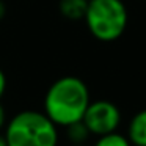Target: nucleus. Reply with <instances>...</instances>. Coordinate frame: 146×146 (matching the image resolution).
<instances>
[{
  "instance_id": "nucleus-1",
  "label": "nucleus",
  "mask_w": 146,
  "mask_h": 146,
  "mask_svg": "<svg viewBox=\"0 0 146 146\" xmlns=\"http://www.w3.org/2000/svg\"><path fill=\"white\" fill-rule=\"evenodd\" d=\"M90 102L88 85L76 76H64L47 88L42 111L57 127H68L82 121Z\"/></svg>"
},
{
  "instance_id": "nucleus-2",
  "label": "nucleus",
  "mask_w": 146,
  "mask_h": 146,
  "mask_svg": "<svg viewBox=\"0 0 146 146\" xmlns=\"http://www.w3.org/2000/svg\"><path fill=\"white\" fill-rule=\"evenodd\" d=\"M8 146H58V127L38 110H22L5 126Z\"/></svg>"
},
{
  "instance_id": "nucleus-3",
  "label": "nucleus",
  "mask_w": 146,
  "mask_h": 146,
  "mask_svg": "<svg viewBox=\"0 0 146 146\" xmlns=\"http://www.w3.org/2000/svg\"><path fill=\"white\" fill-rule=\"evenodd\" d=\"M83 21L93 38L113 42L126 32L129 13L123 0H88Z\"/></svg>"
},
{
  "instance_id": "nucleus-4",
  "label": "nucleus",
  "mask_w": 146,
  "mask_h": 146,
  "mask_svg": "<svg viewBox=\"0 0 146 146\" xmlns=\"http://www.w3.org/2000/svg\"><path fill=\"white\" fill-rule=\"evenodd\" d=\"M82 123L94 137L116 132L121 124V110L111 101H91L82 118Z\"/></svg>"
},
{
  "instance_id": "nucleus-5",
  "label": "nucleus",
  "mask_w": 146,
  "mask_h": 146,
  "mask_svg": "<svg viewBox=\"0 0 146 146\" xmlns=\"http://www.w3.org/2000/svg\"><path fill=\"white\" fill-rule=\"evenodd\" d=\"M126 135L132 146H146V108L130 118Z\"/></svg>"
},
{
  "instance_id": "nucleus-6",
  "label": "nucleus",
  "mask_w": 146,
  "mask_h": 146,
  "mask_svg": "<svg viewBox=\"0 0 146 146\" xmlns=\"http://www.w3.org/2000/svg\"><path fill=\"white\" fill-rule=\"evenodd\" d=\"M88 0H60L58 11L63 17L69 21H82L85 17Z\"/></svg>"
},
{
  "instance_id": "nucleus-7",
  "label": "nucleus",
  "mask_w": 146,
  "mask_h": 146,
  "mask_svg": "<svg viewBox=\"0 0 146 146\" xmlns=\"http://www.w3.org/2000/svg\"><path fill=\"white\" fill-rule=\"evenodd\" d=\"M64 129H66V137L71 145H86L88 138L91 137L90 130L86 129V126L82 121L71 124V126L64 127Z\"/></svg>"
},
{
  "instance_id": "nucleus-8",
  "label": "nucleus",
  "mask_w": 146,
  "mask_h": 146,
  "mask_svg": "<svg viewBox=\"0 0 146 146\" xmlns=\"http://www.w3.org/2000/svg\"><path fill=\"white\" fill-rule=\"evenodd\" d=\"M93 146H132L127 138V135L124 133L116 132H111V133H105V135L98 137V140L94 141Z\"/></svg>"
},
{
  "instance_id": "nucleus-9",
  "label": "nucleus",
  "mask_w": 146,
  "mask_h": 146,
  "mask_svg": "<svg viewBox=\"0 0 146 146\" xmlns=\"http://www.w3.org/2000/svg\"><path fill=\"white\" fill-rule=\"evenodd\" d=\"M5 91H7V76H5V72L0 68V99L5 94Z\"/></svg>"
},
{
  "instance_id": "nucleus-10",
  "label": "nucleus",
  "mask_w": 146,
  "mask_h": 146,
  "mask_svg": "<svg viewBox=\"0 0 146 146\" xmlns=\"http://www.w3.org/2000/svg\"><path fill=\"white\" fill-rule=\"evenodd\" d=\"M7 123H8L7 111H5V107L2 105V102H0V130H3V129H5Z\"/></svg>"
},
{
  "instance_id": "nucleus-11",
  "label": "nucleus",
  "mask_w": 146,
  "mask_h": 146,
  "mask_svg": "<svg viewBox=\"0 0 146 146\" xmlns=\"http://www.w3.org/2000/svg\"><path fill=\"white\" fill-rule=\"evenodd\" d=\"M5 16H7V5L3 0H0V21H3Z\"/></svg>"
},
{
  "instance_id": "nucleus-12",
  "label": "nucleus",
  "mask_w": 146,
  "mask_h": 146,
  "mask_svg": "<svg viewBox=\"0 0 146 146\" xmlns=\"http://www.w3.org/2000/svg\"><path fill=\"white\" fill-rule=\"evenodd\" d=\"M0 146H8L7 145V140H5L3 133H0Z\"/></svg>"
},
{
  "instance_id": "nucleus-13",
  "label": "nucleus",
  "mask_w": 146,
  "mask_h": 146,
  "mask_svg": "<svg viewBox=\"0 0 146 146\" xmlns=\"http://www.w3.org/2000/svg\"><path fill=\"white\" fill-rule=\"evenodd\" d=\"M71 146H86V145H71Z\"/></svg>"
}]
</instances>
